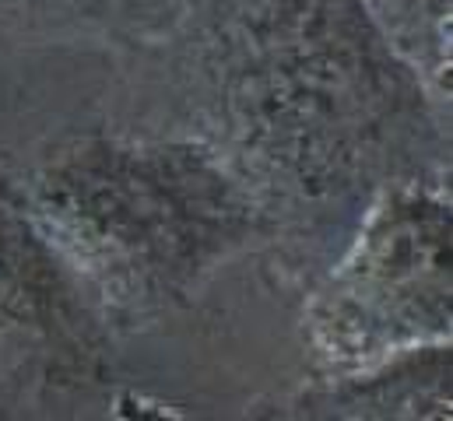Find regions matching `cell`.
I'll list each match as a JSON object with an SVG mask.
<instances>
[{"mask_svg": "<svg viewBox=\"0 0 453 421\" xmlns=\"http://www.w3.org/2000/svg\"><path fill=\"white\" fill-rule=\"evenodd\" d=\"M137 57L155 60L158 105L127 130L211 148L292 285L338 260L383 190L450 180L443 103L365 0H194Z\"/></svg>", "mask_w": 453, "mask_h": 421, "instance_id": "cell-1", "label": "cell"}, {"mask_svg": "<svg viewBox=\"0 0 453 421\" xmlns=\"http://www.w3.org/2000/svg\"><path fill=\"white\" fill-rule=\"evenodd\" d=\"M0 197L42 232L113 337L187 310L222 267L267 246L246 190L183 134H78L0 180Z\"/></svg>", "mask_w": 453, "mask_h": 421, "instance_id": "cell-2", "label": "cell"}, {"mask_svg": "<svg viewBox=\"0 0 453 421\" xmlns=\"http://www.w3.org/2000/svg\"><path fill=\"white\" fill-rule=\"evenodd\" d=\"M450 197L447 187L383 190L338 260L310 285L303 344L317 376L380 365L450 341Z\"/></svg>", "mask_w": 453, "mask_h": 421, "instance_id": "cell-3", "label": "cell"}, {"mask_svg": "<svg viewBox=\"0 0 453 421\" xmlns=\"http://www.w3.org/2000/svg\"><path fill=\"white\" fill-rule=\"evenodd\" d=\"M113 333L42 232L0 197V387L74 394L103 383Z\"/></svg>", "mask_w": 453, "mask_h": 421, "instance_id": "cell-4", "label": "cell"}, {"mask_svg": "<svg viewBox=\"0 0 453 421\" xmlns=\"http://www.w3.org/2000/svg\"><path fill=\"white\" fill-rule=\"evenodd\" d=\"M450 341H440L369 369L317 376L253 421H450Z\"/></svg>", "mask_w": 453, "mask_h": 421, "instance_id": "cell-5", "label": "cell"}, {"mask_svg": "<svg viewBox=\"0 0 453 421\" xmlns=\"http://www.w3.org/2000/svg\"><path fill=\"white\" fill-rule=\"evenodd\" d=\"M194 0H0V35L141 53L162 42Z\"/></svg>", "mask_w": 453, "mask_h": 421, "instance_id": "cell-6", "label": "cell"}]
</instances>
